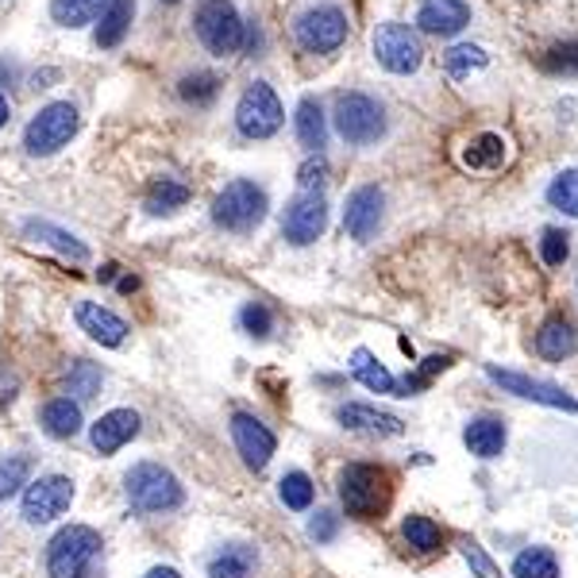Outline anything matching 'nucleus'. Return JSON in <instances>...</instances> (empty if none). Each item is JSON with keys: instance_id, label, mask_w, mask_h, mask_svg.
Here are the masks:
<instances>
[{"instance_id": "nucleus-1", "label": "nucleus", "mask_w": 578, "mask_h": 578, "mask_svg": "<svg viewBox=\"0 0 578 578\" xmlns=\"http://www.w3.org/2000/svg\"><path fill=\"white\" fill-rule=\"evenodd\" d=\"M351 35V15L340 0H304L289 20V39L301 54L328 58L335 54Z\"/></svg>"}, {"instance_id": "nucleus-2", "label": "nucleus", "mask_w": 578, "mask_h": 578, "mask_svg": "<svg viewBox=\"0 0 578 578\" xmlns=\"http://www.w3.org/2000/svg\"><path fill=\"white\" fill-rule=\"evenodd\" d=\"M340 502L347 517L382 521V513L394 502V474L374 463H347L340 474Z\"/></svg>"}, {"instance_id": "nucleus-3", "label": "nucleus", "mask_w": 578, "mask_h": 578, "mask_svg": "<svg viewBox=\"0 0 578 578\" xmlns=\"http://www.w3.org/2000/svg\"><path fill=\"white\" fill-rule=\"evenodd\" d=\"M100 540L97 528L89 525H66L62 533H54V540L46 544V575L51 578H93L100 564Z\"/></svg>"}, {"instance_id": "nucleus-4", "label": "nucleus", "mask_w": 578, "mask_h": 578, "mask_svg": "<svg viewBox=\"0 0 578 578\" xmlns=\"http://www.w3.org/2000/svg\"><path fill=\"white\" fill-rule=\"evenodd\" d=\"M267 208H270L267 190L259 182H251V178H236V182H228L216 193L213 224L232 232V236H247V232H255L267 221Z\"/></svg>"}, {"instance_id": "nucleus-5", "label": "nucleus", "mask_w": 578, "mask_h": 578, "mask_svg": "<svg viewBox=\"0 0 578 578\" xmlns=\"http://www.w3.org/2000/svg\"><path fill=\"white\" fill-rule=\"evenodd\" d=\"M193 31H197L201 46L216 58H232L247 43V20L236 12L232 0H201L193 12Z\"/></svg>"}, {"instance_id": "nucleus-6", "label": "nucleus", "mask_w": 578, "mask_h": 578, "mask_svg": "<svg viewBox=\"0 0 578 578\" xmlns=\"http://www.w3.org/2000/svg\"><path fill=\"white\" fill-rule=\"evenodd\" d=\"M124 494L136 513H170L185 502V490L174 471L162 463H136L124 474Z\"/></svg>"}, {"instance_id": "nucleus-7", "label": "nucleus", "mask_w": 578, "mask_h": 578, "mask_svg": "<svg viewBox=\"0 0 578 578\" xmlns=\"http://www.w3.org/2000/svg\"><path fill=\"white\" fill-rule=\"evenodd\" d=\"M332 120H335V131L343 136V143L351 147H371L386 136V105L371 93H358V89H347L335 97V108H332Z\"/></svg>"}, {"instance_id": "nucleus-8", "label": "nucleus", "mask_w": 578, "mask_h": 578, "mask_svg": "<svg viewBox=\"0 0 578 578\" xmlns=\"http://www.w3.org/2000/svg\"><path fill=\"white\" fill-rule=\"evenodd\" d=\"M77 128H82V113H77L74 100H51L23 128V151L35 154V159L58 154L77 136Z\"/></svg>"}, {"instance_id": "nucleus-9", "label": "nucleus", "mask_w": 578, "mask_h": 578, "mask_svg": "<svg viewBox=\"0 0 578 578\" xmlns=\"http://www.w3.org/2000/svg\"><path fill=\"white\" fill-rule=\"evenodd\" d=\"M371 54L386 74H417L420 62H425V46H420V35L409 28V23H378L371 35Z\"/></svg>"}, {"instance_id": "nucleus-10", "label": "nucleus", "mask_w": 578, "mask_h": 578, "mask_svg": "<svg viewBox=\"0 0 578 578\" xmlns=\"http://www.w3.org/2000/svg\"><path fill=\"white\" fill-rule=\"evenodd\" d=\"M282 124H286V108H282V100H278L275 85H267V82L247 85L244 97H239V105H236V131L239 136L259 143V139L278 136Z\"/></svg>"}, {"instance_id": "nucleus-11", "label": "nucleus", "mask_w": 578, "mask_h": 578, "mask_svg": "<svg viewBox=\"0 0 578 578\" xmlns=\"http://www.w3.org/2000/svg\"><path fill=\"white\" fill-rule=\"evenodd\" d=\"M69 505H74V482L66 474H43V479L28 482V490H23V521L28 525L58 521Z\"/></svg>"}, {"instance_id": "nucleus-12", "label": "nucleus", "mask_w": 578, "mask_h": 578, "mask_svg": "<svg viewBox=\"0 0 578 578\" xmlns=\"http://www.w3.org/2000/svg\"><path fill=\"white\" fill-rule=\"evenodd\" d=\"M328 228V201L324 193H297L293 201L286 205L282 216V236L286 244L293 247H309L324 236Z\"/></svg>"}, {"instance_id": "nucleus-13", "label": "nucleus", "mask_w": 578, "mask_h": 578, "mask_svg": "<svg viewBox=\"0 0 578 578\" xmlns=\"http://www.w3.org/2000/svg\"><path fill=\"white\" fill-rule=\"evenodd\" d=\"M382 221H386V193L378 185H358L347 193V205H343V232H347L355 244H371L378 236Z\"/></svg>"}, {"instance_id": "nucleus-14", "label": "nucleus", "mask_w": 578, "mask_h": 578, "mask_svg": "<svg viewBox=\"0 0 578 578\" xmlns=\"http://www.w3.org/2000/svg\"><path fill=\"white\" fill-rule=\"evenodd\" d=\"M486 378L497 382L505 394H517L525 402H536V405H548V409H564V413H575L578 417V402L567 394L564 386L556 382H540V378H528L521 371H502V366H486Z\"/></svg>"}, {"instance_id": "nucleus-15", "label": "nucleus", "mask_w": 578, "mask_h": 578, "mask_svg": "<svg viewBox=\"0 0 578 578\" xmlns=\"http://www.w3.org/2000/svg\"><path fill=\"white\" fill-rule=\"evenodd\" d=\"M232 440H236V451L244 456V463L251 471H263L278 451L275 432L259 417H251V413H232Z\"/></svg>"}, {"instance_id": "nucleus-16", "label": "nucleus", "mask_w": 578, "mask_h": 578, "mask_svg": "<svg viewBox=\"0 0 578 578\" xmlns=\"http://www.w3.org/2000/svg\"><path fill=\"white\" fill-rule=\"evenodd\" d=\"M74 320L93 343H100V347H120V343L128 340V332H131L128 320L116 317V312L105 309L100 301H77L74 304Z\"/></svg>"}, {"instance_id": "nucleus-17", "label": "nucleus", "mask_w": 578, "mask_h": 578, "mask_svg": "<svg viewBox=\"0 0 578 578\" xmlns=\"http://www.w3.org/2000/svg\"><path fill=\"white\" fill-rule=\"evenodd\" d=\"M139 413L136 409H113L89 428V443L97 456H116L124 443H131L139 436Z\"/></svg>"}, {"instance_id": "nucleus-18", "label": "nucleus", "mask_w": 578, "mask_h": 578, "mask_svg": "<svg viewBox=\"0 0 578 578\" xmlns=\"http://www.w3.org/2000/svg\"><path fill=\"white\" fill-rule=\"evenodd\" d=\"M471 23V4L467 0H420L417 8V28L425 35H459Z\"/></svg>"}, {"instance_id": "nucleus-19", "label": "nucleus", "mask_w": 578, "mask_h": 578, "mask_svg": "<svg viewBox=\"0 0 578 578\" xmlns=\"http://www.w3.org/2000/svg\"><path fill=\"white\" fill-rule=\"evenodd\" d=\"M505 159H510V147H505V139L497 136V131H479V136L467 139L463 151H459V162H463L471 174H494V170L505 167Z\"/></svg>"}, {"instance_id": "nucleus-20", "label": "nucleus", "mask_w": 578, "mask_h": 578, "mask_svg": "<svg viewBox=\"0 0 578 578\" xmlns=\"http://www.w3.org/2000/svg\"><path fill=\"white\" fill-rule=\"evenodd\" d=\"M335 420H340L343 428H351V432H378V436H402L405 432L402 417L374 409V405H366V402L340 405V409H335Z\"/></svg>"}, {"instance_id": "nucleus-21", "label": "nucleus", "mask_w": 578, "mask_h": 578, "mask_svg": "<svg viewBox=\"0 0 578 578\" xmlns=\"http://www.w3.org/2000/svg\"><path fill=\"white\" fill-rule=\"evenodd\" d=\"M131 20H136V0H108L105 12L93 23V43H97L100 51H116V46L128 39Z\"/></svg>"}, {"instance_id": "nucleus-22", "label": "nucleus", "mask_w": 578, "mask_h": 578, "mask_svg": "<svg viewBox=\"0 0 578 578\" xmlns=\"http://www.w3.org/2000/svg\"><path fill=\"white\" fill-rule=\"evenodd\" d=\"M505 440H510V428H505L502 417H474L463 428L467 451L479 459H497L505 451Z\"/></svg>"}, {"instance_id": "nucleus-23", "label": "nucleus", "mask_w": 578, "mask_h": 578, "mask_svg": "<svg viewBox=\"0 0 578 578\" xmlns=\"http://www.w3.org/2000/svg\"><path fill=\"white\" fill-rule=\"evenodd\" d=\"M578 351V332L567 317H548L536 332V355L548 358V363H564Z\"/></svg>"}, {"instance_id": "nucleus-24", "label": "nucleus", "mask_w": 578, "mask_h": 578, "mask_svg": "<svg viewBox=\"0 0 578 578\" xmlns=\"http://www.w3.org/2000/svg\"><path fill=\"white\" fill-rule=\"evenodd\" d=\"M190 197H193V190L182 182V178L162 174V178H154V182L147 185L143 208H147V216H174V213H182V208L190 205Z\"/></svg>"}, {"instance_id": "nucleus-25", "label": "nucleus", "mask_w": 578, "mask_h": 578, "mask_svg": "<svg viewBox=\"0 0 578 578\" xmlns=\"http://www.w3.org/2000/svg\"><path fill=\"white\" fill-rule=\"evenodd\" d=\"M293 131H297V139H301V147L309 154L324 151L328 116H324V105H320L317 97H301V105H297V113H293Z\"/></svg>"}, {"instance_id": "nucleus-26", "label": "nucleus", "mask_w": 578, "mask_h": 578, "mask_svg": "<svg viewBox=\"0 0 578 578\" xmlns=\"http://www.w3.org/2000/svg\"><path fill=\"white\" fill-rule=\"evenodd\" d=\"M39 425L51 440H74L82 432V405L69 402V397H51L39 409Z\"/></svg>"}, {"instance_id": "nucleus-27", "label": "nucleus", "mask_w": 578, "mask_h": 578, "mask_svg": "<svg viewBox=\"0 0 578 578\" xmlns=\"http://www.w3.org/2000/svg\"><path fill=\"white\" fill-rule=\"evenodd\" d=\"M259 567V552L251 544H224L213 559H208V578H251Z\"/></svg>"}, {"instance_id": "nucleus-28", "label": "nucleus", "mask_w": 578, "mask_h": 578, "mask_svg": "<svg viewBox=\"0 0 578 578\" xmlns=\"http://www.w3.org/2000/svg\"><path fill=\"white\" fill-rule=\"evenodd\" d=\"M351 378H358L366 389H374V394H389V397H402V386H397V378L386 371V366L378 363V358L371 355L366 347H355L351 351Z\"/></svg>"}, {"instance_id": "nucleus-29", "label": "nucleus", "mask_w": 578, "mask_h": 578, "mask_svg": "<svg viewBox=\"0 0 578 578\" xmlns=\"http://www.w3.org/2000/svg\"><path fill=\"white\" fill-rule=\"evenodd\" d=\"M23 232H28L31 239H39V244L54 247L58 255H66L69 263H89V247H85L77 236H69L66 228H58V224H51V221H28V224H23Z\"/></svg>"}, {"instance_id": "nucleus-30", "label": "nucleus", "mask_w": 578, "mask_h": 578, "mask_svg": "<svg viewBox=\"0 0 578 578\" xmlns=\"http://www.w3.org/2000/svg\"><path fill=\"white\" fill-rule=\"evenodd\" d=\"M178 97L193 108H208L221 97V77L213 69H190V74L178 77Z\"/></svg>"}, {"instance_id": "nucleus-31", "label": "nucleus", "mask_w": 578, "mask_h": 578, "mask_svg": "<svg viewBox=\"0 0 578 578\" xmlns=\"http://www.w3.org/2000/svg\"><path fill=\"white\" fill-rule=\"evenodd\" d=\"M100 382H105V374H100L97 363H89V358H74L66 378H62V386H66L69 402H93V397L100 394Z\"/></svg>"}, {"instance_id": "nucleus-32", "label": "nucleus", "mask_w": 578, "mask_h": 578, "mask_svg": "<svg viewBox=\"0 0 578 578\" xmlns=\"http://www.w3.org/2000/svg\"><path fill=\"white\" fill-rule=\"evenodd\" d=\"M108 0H51V20L58 28H85V23H97V15L105 12Z\"/></svg>"}, {"instance_id": "nucleus-33", "label": "nucleus", "mask_w": 578, "mask_h": 578, "mask_svg": "<svg viewBox=\"0 0 578 578\" xmlns=\"http://www.w3.org/2000/svg\"><path fill=\"white\" fill-rule=\"evenodd\" d=\"M486 62H490V54L482 51V46H474V43H456V46L443 51V69H448V77H456V82L479 74Z\"/></svg>"}, {"instance_id": "nucleus-34", "label": "nucleus", "mask_w": 578, "mask_h": 578, "mask_svg": "<svg viewBox=\"0 0 578 578\" xmlns=\"http://www.w3.org/2000/svg\"><path fill=\"white\" fill-rule=\"evenodd\" d=\"M402 536L413 552H425V556L428 552H440V544H443L440 525H436L432 517H420V513H409V517L402 521Z\"/></svg>"}, {"instance_id": "nucleus-35", "label": "nucleus", "mask_w": 578, "mask_h": 578, "mask_svg": "<svg viewBox=\"0 0 578 578\" xmlns=\"http://www.w3.org/2000/svg\"><path fill=\"white\" fill-rule=\"evenodd\" d=\"M513 578H559V559L552 548H525L513 559Z\"/></svg>"}, {"instance_id": "nucleus-36", "label": "nucleus", "mask_w": 578, "mask_h": 578, "mask_svg": "<svg viewBox=\"0 0 578 578\" xmlns=\"http://www.w3.org/2000/svg\"><path fill=\"white\" fill-rule=\"evenodd\" d=\"M31 471H35L31 456H4L0 459V502H8V497L20 494V490L31 482Z\"/></svg>"}, {"instance_id": "nucleus-37", "label": "nucleus", "mask_w": 578, "mask_h": 578, "mask_svg": "<svg viewBox=\"0 0 578 578\" xmlns=\"http://www.w3.org/2000/svg\"><path fill=\"white\" fill-rule=\"evenodd\" d=\"M278 497H282L286 510L304 513L312 505V497H317V486H312V479L304 471H289L286 479L278 482Z\"/></svg>"}, {"instance_id": "nucleus-38", "label": "nucleus", "mask_w": 578, "mask_h": 578, "mask_svg": "<svg viewBox=\"0 0 578 578\" xmlns=\"http://www.w3.org/2000/svg\"><path fill=\"white\" fill-rule=\"evenodd\" d=\"M548 205L559 208L564 216H575V221H578V167L575 170H564V174L552 178Z\"/></svg>"}, {"instance_id": "nucleus-39", "label": "nucleus", "mask_w": 578, "mask_h": 578, "mask_svg": "<svg viewBox=\"0 0 578 578\" xmlns=\"http://www.w3.org/2000/svg\"><path fill=\"white\" fill-rule=\"evenodd\" d=\"M239 328H244L251 340H267L275 332V312H270L267 301H247L239 309Z\"/></svg>"}, {"instance_id": "nucleus-40", "label": "nucleus", "mask_w": 578, "mask_h": 578, "mask_svg": "<svg viewBox=\"0 0 578 578\" xmlns=\"http://www.w3.org/2000/svg\"><path fill=\"white\" fill-rule=\"evenodd\" d=\"M328 174H332V167H328L324 151L309 154V159L301 162V170H297V185H301V193H320L328 182Z\"/></svg>"}, {"instance_id": "nucleus-41", "label": "nucleus", "mask_w": 578, "mask_h": 578, "mask_svg": "<svg viewBox=\"0 0 578 578\" xmlns=\"http://www.w3.org/2000/svg\"><path fill=\"white\" fill-rule=\"evenodd\" d=\"M567 255H571V236H567L564 228H544V236H540V259L548 263V267H564Z\"/></svg>"}, {"instance_id": "nucleus-42", "label": "nucleus", "mask_w": 578, "mask_h": 578, "mask_svg": "<svg viewBox=\"0 0 578 578\" xmlns=\"http://www.w3.org/2000/svg\"><path fill=\"white\" fill-rule=\"evenodd\" d=\"M540 66L548 69V74H578V39L552 46V51L540 58Z\"/></svg>"}, {"instance_id": "nucleus-43", "label": "nucleus", "mask_w": 578, "mask_h": 578, "mask_svg": "<svg viewBox=\"0 0 578 578\" xmlns=\"http://www.w3.org/2000/svg\"><path fill=\"white\" fill-rule=\"evenodd\" d=\"M463 559H467V567H471L474 578H502L497 564L486 556V548H482L479 540H463Z\"/></svg>"}, {"instance_id": "nucleus-44", "label": "nucleus", "mask_w": 578, "mask_h": 578, "mask_svg": "<svg viewBox=\"0 0 578 578\" xmlns=\"http://www.w3.org/2000/svg\"><path fill=\"white\" fill-rule=\"evenodd\" d=\"M309 536L317 544H332L335 536H340V517H335L332 510H317L309 521Z\"/></svg>"}, {"instance_id": "nucleus-45", "label": "nucleus", "mask_w": 578, "mask_h": 578, "mask_svg": "<svg viewBox=\"0 0 578 578\" xmlns=\"http://www.w3.org/2000/svg\"><path fill=\"white\" fill-rule=\"evenodd\" d=\"M51 82H58V69L54 66L35 69V74H31V89H51Z\"/></svg>"}, {"instance_id": "nucleus-46", "label": "nucleus", "mask_w": 578, "mask_h": 578, "mask_svg": "<svg viewBox=\"0 0 578 578\" xmlns=\"http://www.w3.org/2000/svg\"><path fill=\"white\" fill-rule=\"evenodd\" d=\"M15 386H20V382H15V374H0V409H4V405H12Z\"/></svg>"}, {"instance_id": "nucleus-47", "label": "nucleus", "mask_w": 578, "mask_h": 578, "mask_svg": "<svg viewBox=\"0 0 578 578\" xmlns=\"http://www.w3.org/2000/svg\"><path fill=\"white\" fill-rule=\"evenodd\" d=\"M20 82V66L12 58H0V85H15Z\"/></svg>"}, {"instance_id": "nucleus-48", "label": "nucleus", "mask_w": 578, "mask_h": 578, "mask_svg": "<svg viewBox=\"0 0 578 578\" xmlns=\"http://www.w3.org/2000/svg\"><path fill=\"white\" fill-rule=\"evenodd\" d=\"M116 275H120V267H116V263H105V267L97 270L100 282H116Z\"/></svg>"}, {"instance_id": "nucleus-49", "label": "nucleus", "mask_w": 578, "mask_h": 578, "mask_svg": "<svg viewBox=\"0 0 578 578\" xmlns=\"http://www.w3.org/2000/svg\"><path fill=\"white\" fill-rule=\"evenodd\" d=\"M8 120H12V100L0 93V128H8Z\"/></svg>"}, {"instance_id": "nucleus-50", "label": "nucleus", "mask_w": 578, "mask_h": 578, "mask_svg": "<svg viewBox=\"0 0 578 578\" xmlns=\"http://www.w3.org/2000/svg\"><path fill=\"white\" fill-rule=\"evenodd\" d=\"M147 578H182L174 571V567H151V571H147Z\"/></svg>"}, {"instance_id": "nucleus-51", "label": "nucleus", "mask_w": 578, "mask_h": 578, "mask_svg": "<svg viewBox=\"0 0 578 578\" xmlns=\"http://www.w3.org/2000/svg\"><path fill=\"white\" fill-rule=\"evenodd\" d=\"M139 282H136V278H120V293H131V289H136Z\"/></svg>"}, {"instance_id": "nucleus-52", "label": "nucleus", "mask_w": 578, "mask_h": 578, "mask_svg": "<svg viewBox=\"0 0 578 578\" xmlns=\"http://www.w3.org/2000/svg\"><path fill=\"white\" fill-rule=\"evenodd\" d=\"M162 4H178V0H162Z\"/></svg>"}]
</instances>
